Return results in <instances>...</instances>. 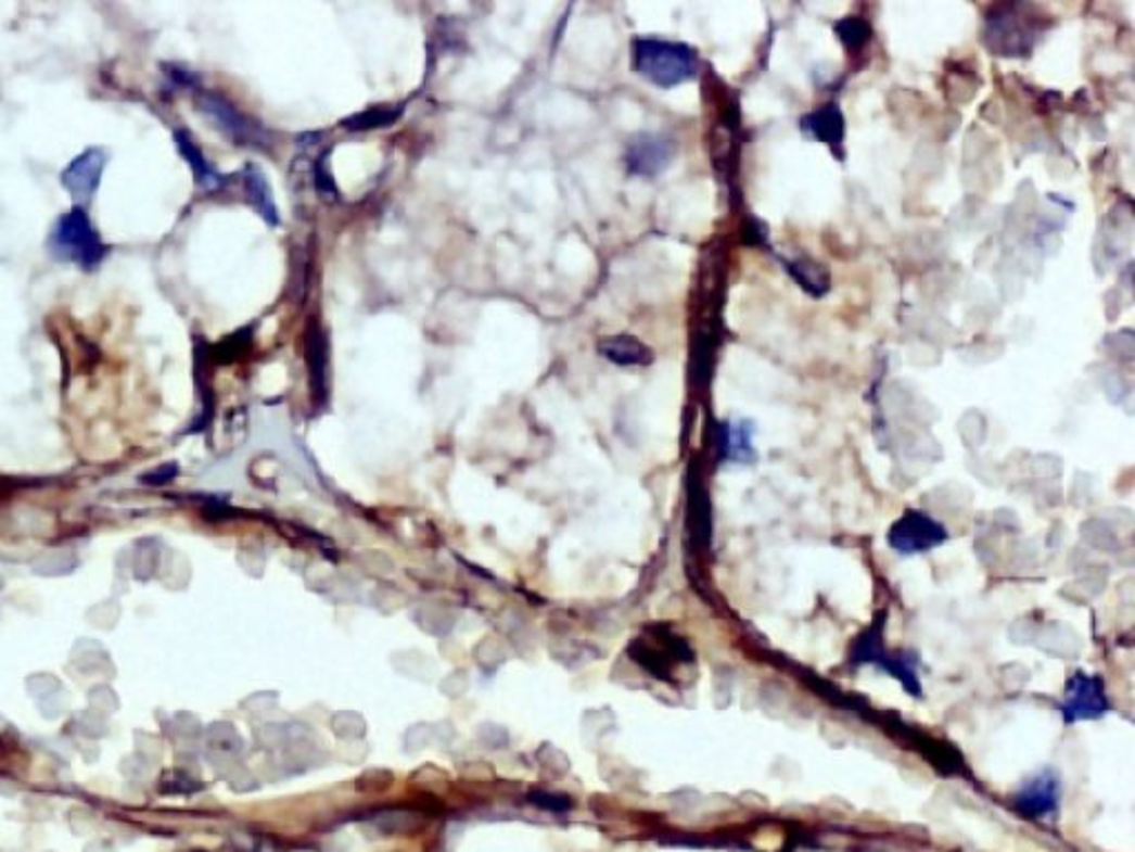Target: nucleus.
Wrapping results in <instances>:
<instances>
[{"mask_svg":"<svg viewBox=\"0 0 1135 852\" xmlns=\"http://www.w3.org/2000/svg\"><path fill=\"white\" fill-rule=\"evenodd\" d=\"M635 72L648 82L669 89L692 80L699 72V54L686 42L663 38H637L633 42Z\"/></svg>","mask_w":1135,"mask_h":852,"instance_id":"nucleus-1","label":"nucleus"},{"mask_svg":"<svg viewBox=\"0 0 1135 852\" xmlns=\"http://www.w3.org/2000/svg\"><path fill=\"white\" fill-rule=\"evenodd\" d=\"M47 249L59 263L74 265L82 271L98 269L107 256V244L102 242L85 207H72L54 222Z\"/></svg>","mask_w":1135,"mask_h":852,"instance_id":"nucleus-2","label":"nucleus"},{"mask_svg":"<svg viewBox=\"0 0 1135 852\" xmlns=\"http://www.w3.org/2000/svg\"><path fill=\"white\" fill-rule=\"evenodd\" d=\"M885 637V613L876 615V620L854 639V646L850 650V662L854 666L871 664L881 669L883 673L892 675L905 692L911 697L922 695V686L918 679V658L916 653H907V650H888L883 644Z\"/></svg>","mask_w":1135,"mask_h":852,"instance_id":"nucleus-3","label":"nucleus"},{"mask_svg":"<svg viewBox=\"0 0 1135 852\" xmlns=\"http://www.w3.org/2000/svg\"><path fill=\"white\" fill-rule=\"evenodd\" d=\"M1041 18L1024 5H1007L987 18V44L1000 56H1026L1041 38Z\"/></svg>","mask_w":1135,"mask_h":852,"instance_id":"nucleus-4","label":"nucleus"},{"mask_svg":"<svg viewBox=\"0 0 1135 852\" xmlns=\"http://www.w3.org/2000/svg\"><path fill=\"white\" fill-rule=\"evenodd\" d=\"M1111 711L1107 684L1100 675L1075 671L1064 686L1060 715L1064 724L1096 722Z\"/></svg>","mask_w":1135,"mask_h":852,"instance_id":"nucleus-5","label":"nucleus"},{"mask_svg":"<svg viewBox=\"0 0 1135 852\" xmlns=\"http://www.w3.org/2000/svg\"><path fill=\"white\" fill-rule=\"evenodd\" d=\"M197 105L202 114L209 118L227 138H231L235 144L253 147V149H267L269 147V133L260 123H255L246 114H242L233 103L216 91H202L197 96Z\"/></svg>","mask_w":1135,"mask_h":852,"instance_id":"nucleus-6","label":"nucleus"},{"mask_svg":"<svg viewBox=\"0 0 1135 852\" xmlns=\"http://www.w3.org/2000/svg\"><path fill=\"white\" fill-rule=\"evenodd\" d=\"M947 529L930 513L907 509L890 529L888 544L898 556H920L947 542Z\"/></svg>","mask_w":1135,"mask_h":852,"instance_id":"nucleus-7","label":"nucleus"},{"mask_svg":"<svg viewBox=\"0 0 1135 852\" xmlns=\"http://www.w3.org/2000/svg\"><path fill=\"white\" fill-rule=\"evenodd\" d=\"M635 660L643 664L654 677H667L673 675L679 666H686L692 662V650L690 646L669 633L667 628H652L650 637L637 639L635 648Z\"/></svg>","mask_w":1135,"mask_h":852,"instance_id":"nucleus-8","label":"nucleus"},{"mask_svg":"<svg viewBox=\"0 0 1135 852\" xmlns=\"http://www.w3.org/2000/svg\"><path fill=\"white\" fill-rule=\"evenodd\" d=\"M1062 784L1054 768H1045L1029 777L1011 799V809L1024 819H1047L1060 809Z\"/></svg>","mask_w":1135,"mask_h":852,"instance_id":"nucleus-9","label":"nucleus"},{"mask_svg":"<svg viewBox=\"0 0 1135 852\" xmlns=\"http://www.w3.org/2000/svg\"><path fill=\"white\" fill-rule=\"evenodd\" d=\"M675 156V144L659 133H639L628 142L626 165L633 176L654 178L667 169Z\"/></svg>","mask_w":1135,"mask_h":852,"instance_id":"nucleus-10","label":"nucleus"},{"mask_svg":"<svg viewBox=\"0 0 1135 852\" xmlns=\"http://www.w3.org/2000/svg\"><path fill=\"white\" fill-rule=\"evenodd\" d=\"M105 165L107 154L100 147H89L63 169L61 182L76 200H91L100 187Z\"/></svg>","mask_w":1135,"mask_h":852,"instance_id":"nucleus-11","label":"nucleus"},{"mask_svg":"<svg viewBox=\"0 0 1135 852\" xmlns=\"http://www.w3.org/2000/svg\"><path fill=\"white\" fill-rule=\"evenodd\" d=\"M306 365H308V382H311L314 403L318 407H324L327 403V373H329V344L322 327L314 320L306 327Z\"/></svg>","mask_w":1135,"mask_h":852,"instance_id":"nucleus-12","label":"nucleus"},{"mask_svg":"<svg viewBox=\"0 0 1135 852\" xmlns=\"http://www.w3.org/2000/svg\"><path fill=\"white\" fill-rule=\"evenodd\" d=\"M718 458L730 465H752L756 460L754 450V427L745 420H730L718 427Z\"/></svg>","mask_w":1135,"mask_h":852,"instance_id":"nucleus-13","label":"nucleus"},{"mask_svg":"<svg viewBox=\"0 0 1135 852\" xmlns=\"http://www.w3.org/2000/svg\"><path fill=\"white\" fill-rule=\"evenodd\" d=\"M599 354L618 367H648L654 360L652 348L643 344L639 338L622 333V335H610L599 340L597 344Z\"/></svg>","mask_w":1135,"mask_h":852,"instance_id":"nucleus-14","label":"nucleus"},{"mask_svg":"<svg viewBox=\"0 0 1135 852\" xmlns=\"http://www.w3.org/2000/svg\"><path fill=\"white\" fill-rule=\"evenodd\" d=\"M176 147L178 152L182 154V158L187 161V165L191 167L193 176H195V182L204 189V191H218L227 185V178L222 174L216 171V167L206 161V156L202 154V149L197 147V142L193 140V136L184 129H178L176 131Z\"/></svg>","mask_w":1135,"mask_h":852,"instance_id":"nucleus-15","label":"nucleus"},{"mask_svg":"<svg viewBox=\"0 0 1135 852\" xmlns=\"http://www.w3.org/2000/svg\"><path fill=\"white\" fill-rule=\"evenodd\" d=\"M801 127L812 138H816L818 142L828 144L832 149H839L845 140V118H843L839 105H834V103L822 105V107L809 112L807 116H803Z\"/></svg>","mask_w":1135,"mask_h":852,"instance_id":"nucleus-16","label":"nucleus"},{"mask_svg":"<svg viewBox=\"0 0 1135 852\" xmlns=\"http://www.w3.org/2000/svg\"><path fill=\"white\" fill-rule=\"evenodd\" d=\"M242 182H244V191H246V198L253 205V209L260 214V218L267 225L278 227L280 214H278V205L273 203V193H271V187H269L265 174L255 165H248L242 174Z\"/></svg>","mask_w":1135,"mask_h":852,"instance_id":"nucleus-17","label":"nucleus"},{"mask_svg":"<svg viewBox=\"0 0 1135 852\" xmlns=\"http://www.w3.org/2000/svg\"><path fill=\"white\" fill-rule=\"evenodd\" d=\"M404 114L401 105H375L365 112H357L342 120V127L348 131H373L395 125Z\"/></svg>","mask_w":1135,"mask_h":852,"instance_id":"nucleus-18","label":"nucleus"},{"mask_svg":"<svg viewBox=\"0 0 1135 852\" xmlns=\"http://www.w3.org/2000/svg\"><path fill=\"white\" fill-rule=\"evenodd\" d=\"M786 265H788V271L794 276V280L812 295H822L830 289V276L820 265H816L807 258H794V260H788Z\"/></svg>","mask_w":1135,"mask_h":852,"instance_id":"nucleus-19","label":"nucleus"},{"mask_svg":"<svg viewBox=\"0 0 1135 852\" xmlns=\"http://www.w3.org/2000/svg\"><path fill=\"white\" fill-rule=\"evenodd\" d=\"M837 34H839V38L843 40V44L847 49L856 52V49H860L869 40L871 29H869V25L865 21L852 16V18H845V21L837 23Z\"/></svg>","mask_w":1135,"mask_h":852,"instance_id":"nucleus-20","label":"nucleus"},{"mask_svg":"<svg viewBox=\"0 0 1135 852\" xmlns=\"http://www.w3.org/2000/svg\"><path fill=\"white\" fill-rule=\"evenodd\" d=\"M327 158H329V152L318 156L314 163V187L324 200H337V187H335L331 169L327 167Z\"/></svg>","mask_w":1135,"mask_h":852,"instance_id":"nucleus-21","label":"nucleus"},{"mask_svg":"<svg viewBox=\"0 0 1135 852\" xmlns=\"http://www.w3.org/2000/svg\"><path fill=\"white\" fill-rule=\"evenodd\" d=\"M528 801L531 804H535L537 809L541 811H550V813H568L571 811V799L563 797V794H554V792H531L528 794Z\"/></svg>","mask_w":1135,"mask_h":852,"instance_id":"nucleus-22","label":"nucleus"}]
</instances>
